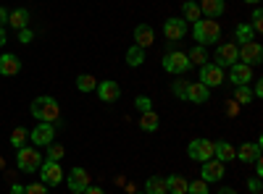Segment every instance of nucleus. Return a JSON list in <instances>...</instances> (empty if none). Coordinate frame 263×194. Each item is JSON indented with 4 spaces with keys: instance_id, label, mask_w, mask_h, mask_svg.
Here are the masks:
<instances>
[{
    "instance_id": "36",
    "label": "nucleus",
    "mask_w": 263,
    "mask_h": 194,
    "mask_svg": "<svg viewBox=\"0 0 263 194\" xmlns=\"http://www.w3.org/2000/svg\"><path fill=\"white\" fill-rule=\"evenodd\" d=\"M24 194H48V186L42 184V181H37V184H29V186H24Z\"/></svg>"
},
{
    "instance_id": "18",
    "label": "nucleus",
    "mask_w": 263,
    "mask_h": 194,
    "mask_svg": "<svg viewBox=\"0 0 263 194\" xmlns=\"http://www.w3.org/2000/svg\"><path fill=\"white\" fill-rule=\"evenodd\" d=\"M153 39H156V34H153V27L150 24H137L135 27V45L147 50L153 45Z\"/></svg>"
},
{
    "instance_id": "40",
    "label": "nucleus",
    "mask_w": 263,
    "mask_h": 194,
    "mask_svg": "<svg viewBox=\"0 0 263 194\" xmlns=\"http://www.w3.org/2000/svg\"><path fill=\"white\" fill-rule=\"evenodd\" d=\"M248 186H250V191H253V194H260V179H258V176H255L253 181H248Z\"/></svg>"
},
{
    "instance_id": "17",
    "label": "nucleus",
    "mask_w": 263,
    "mask_h": 194,
    "mask_svg": "<svg viewBox=\"0 0 263 194\" xmlns=\"http://www.w3.org/2000/svg\"><path fill=\"white\" fill-rule=\"evenodd\" d=\"M260 147H263V142L260 139H255V142H245L242 147L237 149V160H242V163H253V160H258L260 158Z\"/></svg>"
},
{
    "instance_id": "12",
    "label": "nucleus",
    "mask_w": 263,
    "mask_h": 194,
    "mask_svg": "<svg viewBox=\"0 0 263 194\" xmlns=\"http://www.w3.org/2000/svg\"><path fill=\"white\" fill-rule=\"evenodd\" d=\"M63 184H69V189H71V191H84L87 186H90V174H87L84 168L74 165V168L69 170V176L63 179Z\"/></svg>"
},
{
    "instance_id": "27",
    "label": "nucleus",
    "mask_w": 263,
    "mask_h": 194,
    "mask_svg": "<svg viewBox=\"0 0 263 194\" xmlns=\"http://www.w3.org/2000/svg\"><path fill=\"white\" fill-rule=\"evenodd\" d=\"M158 116L153 113V111H147V113H140V128L142 132H158Z\"/></svg>"
},
{
    "instance_id": "39",
    "label": "nucleus",
    "mask_w": 263,
    "mask_h": 194,
    "mask_svg": "<svg viewBox=\"0 0 263 194\" xmlns=\"http://www.w3.org/2000/svg\"><path fill=\"white\" fill-rule=\"evenodd\" d=\"M18 39L24 42V45H29V42L34 39V32H32L29 27H24V29H18Z\"/></svg>"
},
{
    "instance_id": "5",
    "label": "nucleus",
    "mask_w": 263,
    "mask_h": 194,
    "mask_svg": "<svg viewBox=\"0 0 263 194\" xmlns=\"http://www.w3.org/2000/svg\"><path fill=\"white\" fill-rule=\"evenodd\" d=\"M40 179H42V184H45V186H58V184H63L66 174H63V168H61L58 160H42Z\"/></svg>"
},
{
    "instance_id": "41",
    "label": "nucleus",
    "mask_w": 263,
    "mask_h": 194,
    "mask_svg": "<svg viewBox=\"0 0 263 194\" xmlns=\"http://www.w3.org/2000/svg\"><path fill=\"white\" fill-rule=\"evenodd\" d=\"M82 194H105V191H103L100 186H92V184H90V186H87V189H84Z\"/></svg>"
},
{
    "instance_id": "44",
    "label": "nucleus",
    "mask_w": 263,
    "mask_h": 194,
    "mask_svg": "<svg viewBox=\"0 0 263 194\" xmlns=\"http://www.w3.org/2000/svg\"><path fill=\"white\" fill-rule=\"evenodd\" d=\"M11 194H24V186H21V184H11Z\"/></svg>"
},
{
    "instance_id": "1",
    "label": "nucleus",
    "mask_w": 263,
    "mask_h": 194,
    "mask_svg": "<svg viewBox=\"0 0 263 194\" xmlns=\"http://www.w3.org/2000/svg\"><path fill=\"white\" fill-rule=\"evenodd\" d=\"M192 37L197 45H213V42H218V37H221V27L216 24V18H200L192 24Z\"/></svg>"
},
{
    "instance_id": "24",
    "label": "nucleus",
    "mask_w": 263,
    "mask_h": 194,
    "mask_svg": "<svg viewBox=\"0 0 263 194\" xmlns=\"http://www.w3.org/2000/svg\"><path fill=\"white\" fill-rule=\"evenodd\" d=\"M182 13H184V21H187V24H195V21L203 18L200 6H197L195 0H184V3H182Z\"/></svg>"
},
{
    "instance_id": "29",
    "label": "nucleus",
    "mask_w": 263,
    "mask_h": 194,
    "mask_svg": "<svg viewBox=\"0 0 263 194\" xmlns=\"http://www.w3.org/2000/svg\"><path fill=\"white\" fill-rule=\"evenodd\" d=\"M187 58H190L192 66H205V63H208V53H205L203 45H195V48L187 53Z\"/></svg>"
},
{
    "instance_id": "2",
    "label": "nucleus",
    "mask_w": 263,
    "mask_h": 194,
    "mask_svg": "<svg viewBox=\"0 0 263 194\" xmlns=\"http://www.w3.org/2000/svg\"><path fill=\"white\" fill-rule=\"evenodd\" d=\"M32 116L40 118V123H55L61 118V107H58V102L53 97L42 95L32 102Z\"/></svg>"
},
{
    "instance_id": "48",
    "label": "nucleus",
    "mask_w": 263,
    "mask_h": 194,
    "mask_svg": "<svg viewBox=\"0 0 263 194\" xmlns=\"http://www.w3.org/2000/svg\"><path fill=\"white\" fill-rule=\"evenodd\" d=\"M71 194H82V191H71Z\"/></svg>"
},
{
    "instance_id": "11",
    "label": "nucleus",
    "mask_w": 263,
    "mask_h": 194,
    "mask_svg": "<svg viewBox=\"0 0 263 194\" xmlns=\"http://www.w3.org/2000/svg\"><path fill=\"white\" fill-rule=\"evenodd\" d=\"M255 79L253 74V66H245V63H234V66H229V81L234 84V87H245V84H250Z\"/></svg>"
},
{
    "instance_id": "10",
    "label": "nucleus",
    "mask_w": 263,
    "mask_h": 194,
    "mask_svg": "<svg viewBox=\"0 0 263 194\" xmlns=\"http://www.w3.org/2000/svg\"><path fill=\"white\" fill-rule=\"evenodd\" d=\"M224 174H227V168H224V163H221V160H216V158L205 160V163H203V168H200V179H203L205 184H213V181H221V179H224Z\"/></svg>"
},
{
    "instance_id": "13",
    "label": "nucleus",
    "mask_w": 263,
    "mask_h": 194,
    "mask_svg": "<svg viewBox=\"0 0 263 194\" xmlns=\"http://www.w3.org/2000/svg\"><path fill=\"white\" fill-rule=\"evenodd\" d=\"M95 92H98V97H100L103 102H116V100L121 97V87H119V81H114V79L100 81L98 87H95Z\"/></svg>"
},
{
    "instance_id": "7",
    "label": "nucleus",
    "mask_w": 263,
    "mask_h": 194,
    "mask_svg": "<svg viewBox=\"0 0 263 194\" xmlns=\"http://www.w3.org/2000/svg\"><path fill=\"white\" fill-rule=\"evenodd\" d=\"M53 139H55L53 123H37L32 132H29V142L34 147H48V144H53Z\"/></svg>"
},
{
    "instance_id": "46",
    "label": "nucleus",
    "mask_w": 263,
    "mask_h": 194,
    "mask_svg": "<svg viewBox=\"0 0 263 194\" xmlns=\"http://www.w3.org/2000/svg\"><path fill=\"white\" fill-rule=\"evenodd\" d=\"M218 194H237L232 186H221V189H218Z\"/></svg>"
},
{
    "instance_id": "3",
    "label": "nucleus",
    "mask_w": 263,
    "mask_h": 194,
    "mask_svg": "<svg viewBox=\"0 0 263 194\" xmlns=\"http://www.w3.org/2000/svg\"><path fill=\"white\" fill-rule=\"evenodd\" d=\"M16 165L18 170H24V174H34V170H40L42 165V155L37 153V147H18V153H16Z\"/></svg>"
},
{
    "instance_id": "25",
    "label": "nucleus",
    "mask_w": 263,
    "mask_h": 194,
    "mask_svg": "<svg viewBox=\"0 0 263 194\" xmlns=\"http://www.w3.org/2000/svg\"><path fill=\"white\" fill-rule=\"evenodd\" d=\"M145 194H168L166 191V179L163 176H150L145 181Z\"/></svg>"
},
{
    "instance_id": "19",
    "label": "nucleus",
    "mask_w": 263,
    "mask_h": 194,
    "mask_svg": "<svg viewBox=\"0 0 263 194\" xmlns=\"http://www.w3.org/2000/svg\"><path fill=\"white\" fill-rule=\"evenodd\" d=\"M200 13H205V18H218L227 11V0H200Z\"/></svg>"
},
{
    "instance_id": "20",
    "label": "nucleus",
    "mask_w": 263,
    "mask_h": 194,
    "mask_svg": "<svg viewBox=\"0 0 263 194\" xmlns=\"http://www.w3.org/2000/svg\"><path fill=\"white\" fill-rule=\"evenodd\" d=\"M18 71H21V60L13 53L0 55V74H3V76H16Z\"/></svg>"
},
{
    "instance_id": "23",
    "label": "nucleus",
    "mask_w": 263,
    "mask_h": 194,
    "mask_svg": "<svg viewBox=\"0 0 263 194\" xmlns=\"http://www.w3.org/2000/svg\"><path fill=\"white\" fill-rule=\"evenodd\" d=\"M187 179L184 176H177V174H174V176H166V191L168 194H187Z\"/></svg>"
},
{
    "instance_id": "22",
    "label": "nucleus",
    "mask_w": 263,
    "mask_h": 194,
    "mask_svg": "<svg viewBox=\"0 0 263 194\" xmlns=\"http://www.w3.org/2000/svg\"><path fill=\"white\" fill-rule=\"evenodd\" d=\"M234 155H237V149L229 142H213V158L216 160H221V163L227 160L229 163V160H234Z\"/></svg>"
},
{
    "instance_id": "31",
    "label": "nucleus",
    "mask_w": 263,
    "mask_h": 194,
    "mask_svg": "<svg viewBox=\"0 0 263 194\" xmlns=\"http://www.w3.org/2000/svg\"><path fill=\"white\" fill-rule=\"evenodd\" d=\"M255 97H253V90H250V84H245V87H237L234 90V102L237 105H250Z\"/></svg>"
},
{
    "instance_id": "37",
    "label": "nucleus",
    "mask_w": 263,
    "mask_h": 194,
    "mask_svg": "<svg viewBox=\"0 0 263 194\" xmlns=\"http://www.w3.org/2000/svg\"><path fill=\"white\" fill-rule=\"evenodd\" d=\"M63 158V147L61 144H48V160H61Z\"/></svg>"
},
{
    "instance_id": "38",
    "label": "nucleus",
    "mask_w": 263,
    "mask_h": 194,
    "mask_svg": "<svg viewBox=\"0 0 263 194\" xmlns=\"http://www.w3.org/2000/svg\"><path fill=\"white\" fill-rule=\"evenodd\" d=\"M187 84H190V81H184V79H177V81H174V92H177V97H182V100H184Z\"/></svg>"
},
{
    "instance_id": "33",
    "label": "nucleus",
    "mask_w": 263,
    "mask_h": 194,
    "mask_svg": "<svg viewBox=\"0 0 263 194\" xmlns=\"http://www.w3.org/2000/svg\"><path fill=\"white\" fill-rule=\"evenodd\" d=\"M187 194H208V184H205L203 179L190 181V184H187Z\"/></svg>"
},
{
    "instance_id": "30",
    "label": "nucleus",
    "mask_w": 263,
    "mask_h": 194,
    "mask_svg": "<svg viewBox=\"0 0 263 194\" xmlns=\"http://www.w3.org/2000/svg\"><path fill=\"white\" fill-rule=\"evenodd\" d=\"M126 63H129L132 69H135V66H142V63H145V50L137 48V45H132V48L126 50Z\"/></svg>"
},
{
    "instance_id": "26",
    "label": "nucleus",
    "mask_w": 263,
    "mask_h": 194,
    "mask_svg": "<svg viewBox=\"0 0 263 194\" xmlns=\"http://www.w3.org/2000/svg\"><path fill=\"white\" fill-rule=\"evenodd\" d=\"M253 37H255V32H253L250 24H245V21L234 27V39L239 42V45H245V42H253Z\"/></svg>"
},
{
    "instance_id": "16",
    "label": "nucleus",
    "mask_w": 263,
    "mask_h": 194,
    "mask_svg": "<svg viewBox=\"0 0 263 194\" xmlns=\"http://www.w3.org/2000/svg\"><path fill=\"white\" fill-rule=\"evenodd\" d=\"M239 58H237V45H232V42H227V45H218L216 50V66H234Z\"/></svg>"
},
{
    "instance_id": "28",
    "label": "nucleus",
    "mask_w": 263,
    "mask_h": 194,
    "mask_svg": "<svg viewBox=\"0 0 263 194\" xmlns=\"http://www.w3.org/2000/svg\"><path fill=\"white\" fill-rule=\"evenodd\" d=\"M95 87H98V79L92 74H79L77 76V90L79 92H95Z\"/></svg>"
},
{
    "instance_id": "43",
    "label": "nucleus",
    "mask_w": 263,
    "mask_h": 194,
    "mask_svg": "<svg viewBox=\"0 0 263 194\" xmlns=\"http://www.w3.org/2000/svg\"><path fill=\"white\" fill-rule=\"evenodd\" d=\"M263 95V84L260 81H255V87H253V97H260Z\"/></svg>"
},
{
    "instance_id": "34",
    "label": "nucleus",
    "mask_w": 263,
    "mask_h": 194,
    "mask_svg": "<svg viewBox=\"0 0 263 194\" xmlns=\"http://www.w3.org/2000/svg\"><path fill=\"white\" fill-rule=\"evenodd\" d=\"M135 107H137L140 113H147V111H153V100L145 97V95H140V97L135 100Z\"/></svg>"
},
{
    "instance_id": "42",
    "label": "nucleus",
    "mask_w": 263,
    "mask_h": 194,
    "mask_svg": "<svg viewBox=\"0 0 263 194\" xmlns=\"http://www.w3.org/2000/svg\"><path fill=\"white\" fill-rule=\"evenodd\" d=\"M3 24H8V11L0 6V27H3Z\"/></svg>"
},
{
    "instance_id": "21",
    "label": "nucleus",
    "mask_w": 263,
    "mask_h": 194,
    "mask_svg": "<svg viewBox=\"0 0 263 194\" xmlns=\"http://www.w3.org/2000/svg\"><path fill=\"white\" fill-rule=\"evenodd\" d=\"M29 18H32V13H29L27 8L8 11V24H11L13 29H24V27H29Z\"/></svg>"
},
{
    "instance_id": "47",
    "label": "nucleus",
    "mask_w": 263,
    "mask_h": 194,
    "mask_svg": "<svg viewBox=\"0 0 263 194\" xmlns=\"http://www.w3.org/2000/svg\"><path fill=\"white\" fill-rule=\"evenodd\" d=\"M245 3H260V0H245Z\"/></svg>"
},
{
    "instance_id": "15",
    "label": "nucleus",
    "mask_w": 263,
    "mask_h": 194,
    "mask_svg": "<svg viewBox=\"0 0 263 194\" xmlns=\"http://www.w3.org/2000/svg\"><path fill=\"white\" fill-rule=\"evenodd\" d=\"M163 34L171 39V42H177V39H182L184 34H187V21L184 18H166V24H163Z\"/></svg>"
},
{
    "instance_id": "45",
    "label": "nucleus",
    "mask_w": 263,
    "mask_h": 194,
    "mask_svg": "<svg viewBox=\"0 0 263 194\" xmlns=\"http://www.w3.org/2000/svg\"><path fill=\"white\" fill-rule=\"evenodd\" d=\"M6 42H8V34H6V29H3V27H0V48H3Z\"/></svg>"
},
{
    "instance_id": "4",
    "label": "nucleus",
    "mask_w": 263,
    "mask_h": 194,
    "mask_svg": "<svg viewBox=\"0 0 263 194\" xmlns=\"http://www.w3.org/2000/svg\"><path fill=\"white\" fill-rule=\"evenodd\" d=\"M190 66H192V63H190L187 53H182V50H174V53L163 55V71H168V74H174V76L187 74Z\"/></svg>"
},
{
    "instance_id": "32",
    "label": "nucleus",
    "mask_w": 263,
    "mask_h": 194,
    "mask_svg": "<svg viewBox=\"0 0 263 194\" xmlns=\"http://www.w3.org/2000/svg\"><path fill=\"white\" fill-rule=\"evenodd\" d=\"M27 142H29V132H27L24 126H16L13 132H11V144L18 149V147H24Z\"/></svg>"
},
{
    "instance_id": "49",
    "label": "nucleus",
    "mask_w": 263,
    "mask_h": 194,
    "mask_svg": "<svg viewBox=\"0 0 263 194\" xmlns=\"http://www.w3.org/2000/svg\"><path fill=\"white\" fill-rule=\"evenodd\" d=\"M142 194H145V191H142Z\"/></svg>"
},
{
    "instance_id": "6",
    "label": "nucleus",
    "mask_w": 263,
    "mask_h": 194,
    "mask_svg": "<svg viewBox=\"0 0 263 194\" xmlns=\"http://www.w3.org/2000/svg\"><path fill=\"white\" fill-rule=\"evenodd\" d=\"M237 58H239V63H245V66H258V63L263 60V48L255 39L245 42L242 48H237Z\"/></svg>"
},
{
    "instance_id": "14",
    "label": "nucleus",
    "mask_w": 263,
    "mask_h": 194,
    "mask_svg": "<svg viewBox=\"0 0 263 194\" xmlns=\"http://www.w3.org/2000/svg\"><path fill=\"white\" fill-rule=\"evenodd\" d=\"M208 97H211V90L205 87V84H200V81H190V84H187L184 100H190V102H195V105H203V102H208Z\"/></svg>"
},
{
    "instance_id": "35",
    "label": "nucleus",
    "mask_w": 263,
    "mask_h": 194,
    "mask_svg": "<svg viewBox=\"0 0 263 194\" xmlns=\"http://www.w3.org/2000/svg\"><path fill=\"white\" fill-rule=\"evenodd\" d=\"M250 27H253V32H255V34H260V32H263V11H260V8H255V11H253V24H250Z\"/></svg>"
},
{
    "instance_id": "9",
    "label": "nucleus",
    "mask_w": 263,
    "mask_h": 194,
    "mask_svg": "<svg viewBox=\"0 0 263 194\" xmlns=\"http://www.w3.org/2000/svg\"><path fill=\"white\" fill-rule=\"evenodd\" d=\"M200 84H205V87H221L224 84V69L216 66V63H205V66H200Z\"/></svg>"
},
{
    "instance_id": "8",
    "label": "nucleus",
    "mask_w": 263,
    "mask_h": 194,
    "mask_svg": "<svg viewBox=\"0 0 263 194\" xmlns=\"http://www.w3.org/2000/svg\"><path fill=\"white\" fill-rule=\"evenodd\" d=\"M187 155H190L192 160H200V163L211 160V158H213V142H211V139H192V142L187 144Z\"/></svg>"
}]
</instances>
